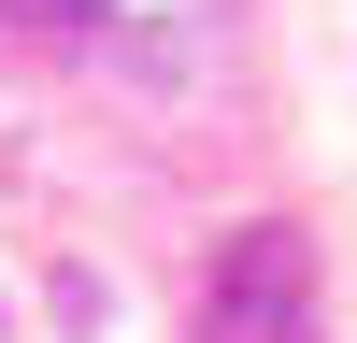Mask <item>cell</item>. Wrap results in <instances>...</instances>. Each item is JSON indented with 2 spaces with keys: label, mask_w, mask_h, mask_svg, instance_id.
<instances>
[{
  "label": "cell",
  "mask_w": 357,
  "mask_h": 343,
  "mask_svg": "<svg viewBox=\"0 0 357 343\" xmlns=\"http://www.w3.org/2000/svg\"><path fill=\"white\" fill-rule=\"evenodd\" d=\"M200 343H314V243L286 215L229 229L215 286H200Z\"/></svg>",
  "instance_id": "1"
},
{
  "label": "cell",
  "mask_w": 357,
  "mask_h": 343,
  "mask_svg": "<svg viewBox=\"0 0 357 343\" xmlns=\"http://www.w3.org/2000/svg\"><path fill=\"white\" fill-rule=\"evenodd\" d=\"M0 15H15V29H100L114 0H0Z\"/></svg>",
  "instance_id": "2"
}]
</instances>
